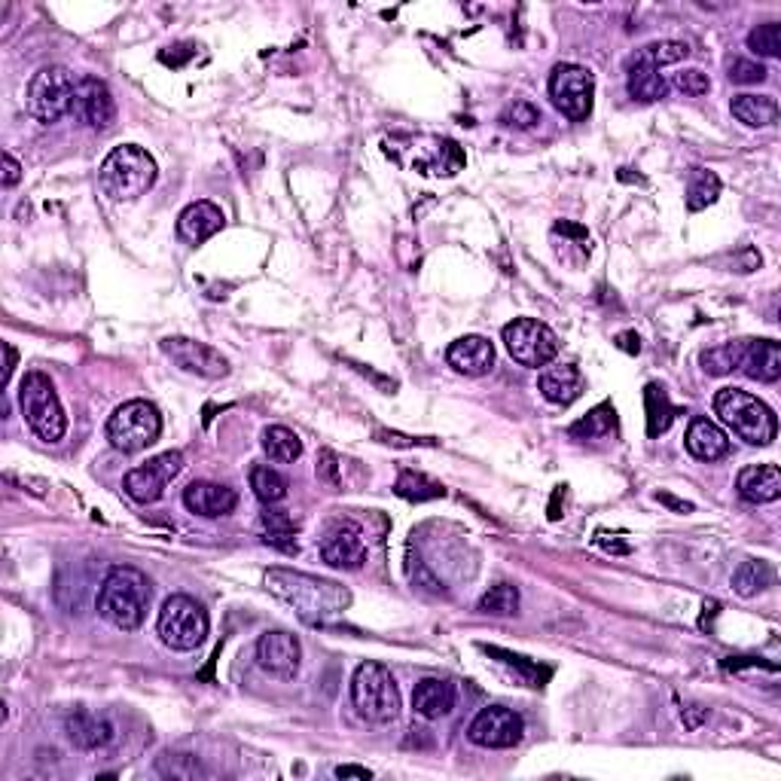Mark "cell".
Returning a JSON list of instances; mask_svg holds the SVG:
<instances>
[{
  "label": "cell",
  "instance_id": "9",
  "mask_svg": "<svg viewBox=\"0 0 781 781\" xmlns=\"http://www.w3.org/2000/svg\"><path fill=\"white\" fill-rule=\"evenodd\" d=\"M77 80L68 68H43L28 82V113L43 125H53L74 110Z\"/></svg>",
  "mask_w": 781,
  "mask_h": 781
},
{
  "label": "cell",
  "instance_id": "40",
  "mask_svg": "<svg viewBox=\"0 0 781 781\" xmlns=\"http://www.w3.org/2000/svg\"><path fill=\"white\" fill-rule=\"evenodd\" d=\"M501 122L507 129H535L540 122V110L531 101H526V98H519V101H513V105L501 110Z\"/></svg>",
  "mask_w": 781,
  "mask_h": 781
},
{
  "label": "cell",
  "instance_id": "45",
  "mask_svg": "<svg viewBox=\"0 0 781 781\" xmlns=\"http://www.w3.org/2000/svg\"><path fill=\"white\" fill-rule=\"evenodd\" d=\"M22 177V165L13 160V153H3V187H15Z\"/></svg>",
  "mask_w": 781,
  "mask_h": 781
},
{
  "label": "cell",
  "instance_id": "5",
  "mask_svg": "<svg viewBox=\"0 0 781 781\" xmlns=\"http://www.w3.org/2000/svg\"><path fill=\"white\" fill-rule=\"evenodd\" d=\"M351 705L361 721L385 727L400 714V690L382 662H364L351 678Z\"/></svg>",
  "mask_w": 781,
  "mask_h": 781
},
{
  "label": "cell",
  "instance_id": "36",
  "mask_svg": "<svg viewBox=\"0 0 781 781\" xmlns=\"http://www.w3.org/2000/svg\"><path fill=\"white\" fill-rule=\"evenodd\" d=\"M251 488H254V495L263 504H278V501L287 498V480L275 468H266V464H260V468L251 471Z\"/></svg>",
  "mask_w": 781,
  "mask_h": 781
},
{
  "label": "cell",
  "instance_id": "25",
  "mask_svg": "<svg viewBox=\"0 0 781 781\" xmlns=\"http://www.w3.org/2000/svg\"><path fill=\"white\" fill-rule=\"evenodd\" d=\"M741 373L755 382H779L781 376V349L776 339H748V349L741 358Z\"/></svg>",
  "mask_w": 781,
  "mask_h": 781
},
{
  "label": "cell",
  "instance_id": "38",
  "mask_svg": "<svg viewBox=\"0 0 781 781\" xmlns=\"http://www.w3.org/2000/svg\"><path fill=\"white\" fill-rule=\"evenodd\" d=\"M263 528H266V540L282 547L284 552H297V540H294V522L278 510L263 513Z\"/></svg>",
  "mask_w": 781,
  "mask_h": 781
},
{
  "label": "cell",
  "instance_id": "17",
  "mask_svg": "<svg viewBox=\"0 0 781 781\" xmlns=\"http://www.w3.org/2000/svg\"><path fill=\"white\" fill-rule=\"evenodd\" d=\"M239 504V495L232 492L230 485L208 483V480H196L184 488V507L202 519H220L230 516Z\"/></svg>",
  "mask_w": 781,
  "mask_h": 781
},
{
  "label": "cell",
  "instance_id": "44",
  "mask_svg": "<svg viewBox=\"0 0 781 781\" xmlns=\"http://www.w3.org/2000/svg\"><path fill=\"white\" fill-rule=\"evenodd\" d=\"M321 464H318V476H321L323 483H330V485H337V455L330 452V449H323L321 452Z\"/></svg>",
  "mask_w": 781,
  "mask_h": 781
},
{
  "label": "cell",
  "instance_id": "30",
  "mask_svg": "<svg viewBox=\"0 0 781 781\" xmlns=\"http://www.w3.org/2000/svg\"><path fill=\"white\" fill-rule=\"evenodd\" d=\"M748 349V339H736V342H724V345H714V349L702 351V370L708 376H727L733 370H739L741 358Z\"/></svg>",
  "mask_w": 781,
  "mask_h": 781
},
{
  "label": "cell",
  "instance_id": "7",
  "mask_svg": "<svg viewBox=\"0 0 781 781\" xmlns=\"http://www.w3.org/2000/svg\"><path fill=\"white\" fill-rule=\"evenodd\" d=\"M162 416L160 409L147 400H129L113 409L108 418V440L113 449H120L125 455L144 452L147 446L160 440Z\"/></svg>",
  "mask_w": 781,
  "mask_h": 781
},
{
  "label": "cell",
  "instance_id": "10",
  "mask_svg": "<svg viewBox=\"0 0 781 781\" xmlns=\"http://www.w3.org/2000/svg\"><path fill=\"white\" fill-rule=\"evenodd\" d=\"M504 345L510 351V358L519 366L538 370L556 361L559 354V337L550 327L538 318H516L504 327Z\"/></svg>",
  "mask_w": 781,
  "mask_h": 781
},
{
  "label": "cell",
  "instance_id": "14",
  "mask_svg": "<svg viewBox=\"0 0 781 781\" xmlns=\"http://www.w3.org/2000/svg\"><path fill=\"white\" fill-rule=\"evenodd\" d=\"M522 733H526V724L513 708L488 705L473 717V724L468 727V739L480 748H513L522 741Z\"/></svg>",
  "mask_w": 781,
  "mask_h": 781
},
{
  "label": "cell",
  "instance_id": "21",
  "mask_svg": "<svg viewBox=\"0 0 781 781\" xmlns=\"http://www.w3.org/2000/svg\"><path fill=\"white\" fill-rule=\"evenodd\" d=\"M684 446H688V452L693 455V459L708 461V464H712V461H724L729 452H733L727 433L721 431L712 418H702V416H696L693 421H690Z\"/></svg>",
  "mask_w": 781,
  "mask_h": 781
},
{
  "label": "cell",
  "instance_id": "19",
  "mask_svg": "<svg viewBox=\"0 0 781 781\" xmlns=\"http://www.w3.org/2000/svg\"><path fill=\"white\" fill-rule=\"evenodd\" d=\"M321 559L327 565L342 568V571H358L366 562V543L354 528H330L327 538L321 540Z\"/></svg>",
  "mask_w": 781,
  "mask_h": 781
},
{
  "label": "cell",
  "instance_id": "4",
  "mask_svg": "<svg viewBox=\"0 0 781 781\" xmlns=\"http://www.w3.org/2000/svg\"><path fill=\"white\" fill-rule=\"evenodd\" d=\"M156 177H160V168L147 150L122 144V147L110 150L108 160L101 162L98 184L113 202H132L156 184Z\"/></svg>",
  "mask_w": 781,
  "mask_h": 781
},
{
  "label": "cell",
  "instance_id": "20",
  "mask_svg": "<svg viewBox=\"0 0 781 781\" xmlns=\"http://www.w3.org/2000/svg\"><path fill=\"white\" fill-rule=\"evenodd\" d=\"M223 223L227 217L215 202H193L177 217V235L189 244H202L223 230Z\"/></svg>",
  "mask_w": 781,
  "mask_h": 781
},
{
  "label": "cell",
  "instance_id": "1",
  "mask_svg": "<svg viewBox=\"0 0 781 781\" xmlns=\"http://www.w3.org/2000/svg\"><path fill=\"white\" fill-rule=\"evenodd\" d=\"M266 590L278 602L294 607L299 620L309 626H327L330 620L342 617L351 605V593L333 580L311 578L290 568H270L266 571Z\"/></svg>",
  "mask_w": 781,
  "mask_h": 781
},
{
  "label": "cell",
  "instance_id": "29",
  "mask_svg": "<svg viewBox=\"0 0 781 781\" xmlns=\"http://www.w3.org/2000/svg\"><path fill=\"white\" fill-rule=\"evenodd\" d=\"M645 404H647V433L650 437H660L672 428L674 416H681V409L672 406L669 394L660 385H647L645 388Z\"/></svg>",
  "mask_w": 781,
  "mask_h": 781
},
{
  "label": "cell",
  "instance_id": "35",
  "mask_svg": "<svg viewBox=\"0 0 781 781\" xmlns=\"http://www.w3.org/2000/svg\"><path fill=\"white\" fill-rule=\"evenodd\" d=\"M394 492L406 501H433L446 495L443 485L433 483L431 476H425V473H416V471L400 473V480H397V485H394Z\"/></svg>",
  "mask_w": 781,
  "mask_h": 781
},
{
  "label": "cell",
  "instance_id": "41",
  "mask_svg": "<svg viewBox=\"0 0 781 781\" xmlns=\"http://www.w3.org/2000/svg\"><path fill=\"white\" fill-rule=\"evenodd\" d=\"M769 70L760 65V62H751V58H729L727 62V77L739 86H755V82L767 80Z\"/></svg>",
  "mask_w": 781,
  "mask_h": 781
},
{
  "label": "cell",
  "instance_id": "43",
  "mask_svg": "<svg viewBox=\"0 0 781 781\" xmlns=\"http://www.w3.org/2000/svg\"><path fill=\"white\" fill-rule=\"evenodd\" d=\"M674 86L681 89L684 95H690V98H700V95H708V89H712V80H708V74H702V70H681L678 77H674Z\"/></svg>",
  "mask_w": 781,
  "mask_h": 781
},
{
  "label": "cell",
  "instance_id": "27",
  "mask_svg": "<svg viewBox=\"0 0 781 781\" xmlns=\"http://www.w3.org/2000/svg\"><path fill=\"white\" fill-rule=\"evenodd\" d=\"M65 729H68V739L82 751H98V748H108L113 741V724L108 717H98V714H70L65 721Z\"/></svg>",
  "mask_w": 781,
  "mask_h": 781
},
{
  "label": "cell",
  "instance_id": "48",
  "mask_svg": "<svg viewBox=\"0 0 781 781\" xmlns=\"http://www.w3.org/2000/svg\"><path fill=\"white\" fill-rule=\"evenodd\" d=\"M617 345L626 351H632V354H638V351H641V345H638V337H635V333H620V337H617Z\"/></svg>",
  "mask_w": 781,
  "mask_h": 781
},
{
  "label": "cell",
  "instance_id": "16",
  "mask_svg": "<svg viewBox=\"0 0 781 781\" xmlns=\"http://www.w3.org/2000/svg\"><path fill=\"white\" fill-rule=\"evenodd\" d=\"M70 113L89 129H110L117 120V101L110 95L108 82L95 80V77H80Z\"/></svg>",
  "mask_w": 781,
  "mask_h": 781
},
{
  "label": "cell",
  "instance_id": "11",
  "mask_svg": "<svg viewBox=\"0 0 781 781\" xmlns=\"http://www.w3.org/2000/svg\"><path fill=\"white\" fill-rule=\"evenodd\" d=\"M550 98L568 120H586L593 113L595 77L583 65H556L550 74Z\"/></svg>",
  "mask_w": 781,
  "mask_h": 781
},
{
  "label": "cell",
  "instance_id": "3",
  "mask_svg": "<svg viewBox=\"0 0 781 781\" xmlns=\"http://www.w3.org/2000/svg\"><path fill=\"white\" fill-rule=\"evenodd\" d=\"M714 416L748 446H769L779 437V418L760 397L741 388H721L714 394Z\"/></svg>",
  "mask_w": 781,
  "mask_h": 781
},
{
  "label": "cell",
  "instance_id": "33",
  "mask_svg": "<svg viewBox=\"0 0 781 781\" xmlns=\"http://www.w3.org/2000/svg\"><path fill=\"white\" fill-rule=\"evenodd\" d=\"M769 583H772V568L767 562H741L739 571L733 574V590L741 598H751V595L763 593Z\"/></svg>",
  "mask_w": 781,
  "mask_h": 781
},
{
  "label": "cell",
  "instance_id": "22",
  "mask_svg": "<svg viewBox=\"0 0 781 781\" xmlns=\"http://www.w3.org/2000/svg\"><path fill=\"white\" fill-rule=\"evenodd\" d=\"M629 74H626V89H629V95H632L635 101H645V105H650V101H660V98H666V92H669V82H666V77L660 74V65L657 62H650L641 50L629 58Z\"/></svg>",
  "mask_w": 781,
  "mask_h": 781
},
{
  "label": "cell",
  "instance_id": "39",
  "mask_svg": "<svg viewBox=\"0 0 781 781\" xmlns=\"http://www.w3.org/2000/svg\"><path fill=\"white\" fill-rule=\"evenodd\" d=\"M748 50L763 58H779L781 55V25L779 22H767V25H757L748 34Z\"/></svg>",
  "mask_w": 781,
  "mask_h": 781
},
{
  "label": "cell",
  "instance_id": "32",
  "mask_svg": "<svg viewBox=\"0 0 781 781\" xmlns=\"http://www.w3.org/2000/svg\"><path fill=\"white\" fill-rule=\"evenodd\" d=\"M721 196V177L705 168H693L688 180V208L690 211H702L708 205L717 202Z\"/></svg>",
  "mask_w": 781,
  "mask_h": 781
},
{
  "label": "cell",
  "instance_id": "8",
  "mask_svg": "<svg viewBox=\"0 0 781 781\" xmlns=\"http://www.w3.org/2000/svg\"><path fill=\"white\" fill-rule=\"evenodd\" d=\"M156 629H160L162 641L172 650L187 653V650H196V647L205 645V638H208V614L189 595H168L160 610Z\"/></svg>",
  "mask_w": 781,
  "mask_h": 781
},
{
  "label": "cell",
  "instance_id": "6",
  "mask_svg": "<svg viewBox=\"0 0 781 781\" xmlns=\"http://www.w3.org/2000/svg\"><path fill=\"white\" fill-rule=\"evenodd\" d=\"M19 406H22L28 428L46 443H58L68 431V416H65L62 400L55 394L53 378L46 373H37V370L28 373L22 388H19Z\"/></svg>",
  "mask_w": 781,
  "mask_h": 781
},
{
  "label": "cell",
  "instance_id": "42",
  "mask_svg": "<svg viewBox=\"0 0 781 781\" xmlns=\"http://www.w3.org/2000/svg\"><path fill=\"white\" fill-rule=\"evenodd\" d=\"M645 55L650 58V62H657L660 68H666V65H674V62L688 58L690 46L688 43H678V41L650 43V46H645Z\"/></svg>",
  "mask_w": 781,
  "mask_h": 781
},
{
  "label": "cell",
  "instance_id": "46",
  "mask_svg": "<svg viewBox=\"0 0 781 781\" xmlns=\"http://www.w3.org/2000/svg\"><path fill=\"white\" fill-rule=\"evenodd\" d=\"M373 772L364 767H339L337 769V779H370Z\"/></svg>",
  "mask_w": 781,
  "mask_h": 781
},
{
  "label": "cell",
  "instance_id": "31",
  "mask_svg": "<svg viewBox=\"0 0 781 781\" xmlns=\"http://www.w3.org/2000/svg\"><path fill=\"white\" fill-rule=\"evenodd\" d=\"M263 452L278 464H294L302 455V440L284 425H272L263 431Z\"/></svg>",
  "mask_w": 781,
  "mask_h": 781
},
{
  "label": "cell",
  "instance_id": "23",
  "mask_svg": "<svg viewBox=\"0 0 781 781\" xmlns=\"http://www.w3.org/2000/svg\"><path fill=\"white\" fill-rule=\"evenodd\" d=\"M455 700H459L455 684L440 681V678H425V681H418L416 690H413V708H416L418 717H425V721H440V717H446V714L455 708Z\"/></svg>",
  "mask_w": 781,
  "mask_h": 781
},
{
  "label": "cell",
  "instance_id": "2",
  "mask_svg": "<svg viewBox=\"0 0 781 781\" xmlns=\"http://www.w3.org/2000/svg\"><path fill=\"white\" fill-rule=\"evenodd\" d=\"M150 607V580L138 568L120 565L110 571L98 590V614L101 620L122 632H135L144 626Z\"/></svg>",
  "mask_w": 781,
  "mask_h": 781
},
{
  "label": "cell",
  "instance_id": "47",
  "mask_svg": "<svg viewBox=\"0 0 781 781\" xmlns=\"http://www.w3.org/2000/svg\"><path fill=\"white\" fill-rule=\"evenodd\" d=\"M3 351H7V366H3V385H10V378H13V370H15V358H19V354H15V349L10 345V342L3 345Z\"/></svg>",
  "mask_w": 781,
  "mask_h": 781
},
{
  "label": "cell",
  "instance_id": "24",
  "mask_svg": "<svg viewBox=\"0 0 781 781\" xmlns=\"http://www.w3.org/2000/svg\"><path fill=\"white\" fill-rule=\"evenodd\" d=\"M540 394L556 406H571L583 394V373L574 364L547 366L538 378Z\"/></svg>",
  "mask_w": 781,
  "mask_h": 781
},
{
  "label": "cell",
  "instance_id": "28",
  "mask_svg": "<svg viewBox=\"0 0 781 781\" xmlns=\"http://www.w3.org/2000/svg\"><path fill=\"white\" fill-rule=\"evenodd\" d=\"M729 110L748 129H767L779 120V105L769 95H739V98H733Z\"/></svg>",
  "mask_w": 781,
  "mask_h": 781
},
{
  "label": "cell",
  "instance_id": "18",
  "mask_svg": "<svg viewBox=\"0 0 781 781\" xmlns=\"http://www.w3.org/2000/svg\"><path fill=\"white\" fill-rule=\"evenodd\" d=\"M446 364L461 376H485L495 366V345L485 337H461L446 351Z\"/></svg>",
  "mask_w": 781,
  "mask_h": 781
},
{
  "label": "cell",
  "instance_id": "34",
  "mask_svg": "<svg viewBox=\"0 0 781 781\" xmlns=\"http://www.w3.org/2000/svg\"><path fill=\"white\" fill-rule=\"evenodd\" d=\"M614 431H617V413H614V406L610 404H602L595 406L590 416L571 428V437H578V440H595V437H607V433Z\"/></svg>",
  "mask_w": 781,
  "mask_h": 781
},
{
  "label": "cell",
  "instance_id": "26",
  "mask_svg": "<svg viewBox=\"0 0 781 781\" xmlns=\"http://www.w3.org/2000/svg\"><path fill=\"white\" fill-rule=\"evenodd\" d=\"M736 488L751 504H772L781 498V471L776 464H751L739 473Z\"/></svg>",
  "mask_w": 781,
  "mask_h": 781
},
{
  "label": "cell",
  "instance_id": "15",
  "mask_svg": "<svg viewBox=\"0 0 781 781\" xmlns=\"http://www.w3.org/2000/svg\"><path fill=\"white\" fill-rule=\"evenodd\" d=\"M299 662H302V647L299 638L290 632H263L256 641V666L263 672H270L272 678H282V681H294L299 672Z\"/></svg>",
  "mask_w": 781,
  "mask_h": 781
},
{
  "label": "cell",
  "instance_id": "12",
  "mask_svg": "<svg viewBox=\"0 0 781 781\" xmlns=\"http://www.w3.org/2000/svg\"><path fill=\"white\" fill-rule=\"evenodd\" d=\"M180 471H184V455L180 452H162L156 459H150L147 464L125 473L122 488L138 504H156Z\"/></svg>",
  "mask_w": 781,
  "mask_h": 781
},
{
  "label": "cell",
  "instance_id": "37",
  "mask_svg": "<svg viewBox=\"0 0 781 781\" xmlns=\"http://www.w3.org/2000/svg\"><path fill=\"white\" fill-rule=\"evenodd\" d=\"M480 610L483 614H495V617H510L519 610V590L510 583H498L480 598Z\"/></svg>",
  "mask_w": 781,
  "mask_h": 781
},
{
  "label": "cell",
  "instance_id": "13",
  "mask_svg": "<svg viewBox=\"0 0 781 781\" xmlns=\"http://www.w3.org/2000/svg\"><path fill=\"white\" fill-rule=\"evenodd\" d=\"M162 354L172 361L175 366H180L184 373H196L202 378H223L230 376V361L211 345L196 342V339L184 337H168L160 342Z\"/></svg>",
  "mask_w": 781,
  "mask_h": 781
}]
</instances>
